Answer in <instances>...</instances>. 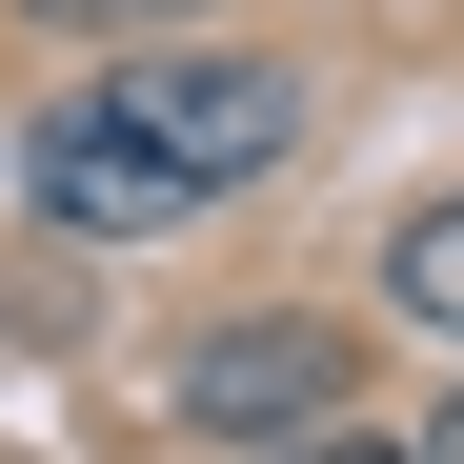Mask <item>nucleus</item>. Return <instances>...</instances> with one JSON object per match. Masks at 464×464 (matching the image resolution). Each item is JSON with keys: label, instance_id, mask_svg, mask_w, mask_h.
Wrapping results in <instances>:
<instances>
[{"label": "nucleus", "instance_id": "1", "mask_svg": "<svg viewBox=\"0 0 464 464\" xmlns=\"http://www.w3.org/2000/svg\"><path fill=\"white\" fill-rule=\"evenodd\" d=\"M102 121H121L182 202H222V182H263L283 141H303V82H283V61H222V41H162V61L102 82Z\"/></svg>", "mask_w": 464, "mask_h": 464}, {"label": "nucleus", "instance_id": "3", "mask_svg": "<svg viewBox=\"0 0 464 464\" xmlns=\"http://www.w3.org/2000/svg\"><path fill=\"white\" fill-rule=\"evenodd\" d=\"M21 202H41V222H82V243H141V222H182V182L141 162L102 102H61V121L21 141Z\"/></svg>", "mask_w": 464, "mask_h": 464}, {"label": "nucleus", "instance_id": "5", "mask_svg": "<svg viewBox=\"0 0 464 464\" xmlns=\"http://www.w3.org/2000/svg\"><path fill=\"white\" fill-rule=\"evenodd\" d=\"M41 21H102V41H162V21H202V0H41Z\"/></svg>", "mask_w": 464, "mask_h": 464}, {"label": "nucleus", "instance_id": "7", "mask_svg": "<svg viewBox=\"0 0 464 464\" xmlns=\"http://www.w3.org/2000/svg\"><path fill=\"white\" fill-rule=\"evenodd\" d=\"M424 464H464V383H444V444H424Z\"/></svg>", "mask_w": 464, "mask_h": 464}, {"label": "nucleus", "instance_id": "6", "mask_svg": "<svg viewBox=\"0 0 464 464\" xmlns=\"http://www.w3.org/2000/svg\"><path fill=\"white\" fill-rule=\"evenodd\" d=\"M283 464H404V444H283Z\"/></svg>", "mask_w": 464, "mask_h": 464}, {"label": "nucleus", "instance_id": "4", "mask_svg": "<svg viewBox=\"0 0 464 464\" xmlns=\"http://www.w3.org/2000/svg\"><path fill=\"white\" fill-rule=\"evenodd\" d=\"M383 303L464 343V182H444V202H404V243H383Z\"/></svg>", "mask_w": 464, "mask_h": 464}, {"label": "nucleus", "instance_id": "2", "mask_svg": "<svg viewBox=\"0 0 464 464\" xmlns=\"http://www.w3.org/2000/svg\"><path fill=\"white\" fill-rule=\"evenodd\" d=\"M182 404H202V424H263V444H324V404H343V324H222V343L182 363Z\"/></svg>", "mask_w": 464, "mask_h": 464}]
</instances>
